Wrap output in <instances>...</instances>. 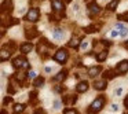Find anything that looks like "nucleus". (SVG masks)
Masks as SVG:
<instances>
[{
    "mask_svg": "<svg viewBox=\"0 0 128 114\" xmlns=\"http://www.w3.org/2000/svg\"><path fill=\"white\" fill-rule=\"evenodd\" d=\"M110 36H112V37H120V32H118V30H117V29H116V28H114V29H113V30H112V32H110Z\"/></svg>",
    "mask_w": 128,
    "mask_h": 114,
    "instance_id": "obj_26",
    "label": "nucleus"
},
{
    "mask_svg": "<svg viewBox=\"0 0 128 114\" xmlns=\"http://www.w3.org/2000/svg\"><path fill=\"white\" fill-rule=\"evenodd\" d=\"M64 114H77V111L73 110V109H66V110L64 111Z\"/></svg>",
    "mask_w": 128,
    "mask_h": 114,
    "instance_id": "obj_28",
    "label": "nucleus"
},
{
    "mask_svg": "<svg viewBox=\"0 0 128 114\" xmlns=\"http://www.w3.org/2000/svg\"><path fill=\"white\" fill-rule=\"evenodd\" d=\"M88 11H90V15H94V14H98V12L100 11V7L98 6L96 3H95V1H92V3H90L88 4Z\"/></svg>",
    "mask_w": 128,
    "mask_h": 114,
    "instance_id": "obj_8",
    "label": "nucleus"
},
{
    "mask_svg": "<svg viewBox=\"0 0 128 114\" xmlns=\"http://www.w3.org/2000/svg\"><path fill=\"white\" fill-rule=\"evenodd\" d=\"M51 70H52V67H46V72H47V73H50Z\"/></svg>",
    "mask_w": 128,
    "mask_h": 114,
    "instance_id": "obj_37",
    "label": "nucleus"
},
{
    "mask_svg": "<svg viewBox=\"0 0 128 114\" xmlns=\"http://www.w3.org/2000/svg\"><path fill=\"white\" fill-rule=\"evenodd\" d=\"M54 59H55L56 62H59V63H65L66 59H68V51L66 50H59L58 52H55Z\"/></svg>",
    "mask_w": 128,
    "mask_h": 114,
    "instance_id": "obj_4",
    "label": "nucleus"
},
{
    "mask_svg": "<svg viewBox=\"0 0 128 114\" xmlns=\"http://www.w3.org/2000/svg\"><path fill=\"white\" fill-rule=\"evenodd\" d=\"M66 76H68L66 70H61V72H59L55 77H54V81H64L65 78H66Z\"/></svg>",
    "mask_w": 128,
    "mask_h": 114,
    "instance_id": "obj_14",
    "label": "nucleus"
},
{
    "mask_svg": "<svg viewBox=\"0 0 128 114\" xmlns=\"http://www.w3.org/2000/svg\"><path fill=\"white\" fill-rule=\"evenodd\" d=\"M37 29L36 28H30V29H26V32H25V36H26V39H29V40H32V39H34V37L37 36Z\"/></svg>",
    "mask_w": 128,
    "mask_h": 114,
    "instance_id": "obj_10",
    "label": "nucleus"
},
{
    "mask_svg": "<svg viewBox=\"0 0 128 114\" xmlns=\"http://www.w3.org/2000/svg\"><path fill=\"white\" fill-rule=\"evenodd\" d=\"M120 19H122V18H124V21H127V22H128V11L127 12H124V14H122V15H120Z\"/></svg>",
    "mask_w": 128,
    "mask_h": 114,
    "instance_id": "obj_30",
    "label": "nucleus"
},
{
    "mask_svg": "<svg viewBox=\"0 0 128 114\" xmlns=\"http://www.w3.org/2000/svg\"><path fill=\"white\" fill-rule=\"evenodd\" d=\"M100 72V67L99 66H95V67H91V69H88V76L90 77H95V76H98V73Z\"/></svg>",
    "mask_w": 128,
    "mask_h": 114,
    "instance_id": "obj_17",
    "label": "nucleus"
},
{
    "mask_svg": "<svg viewBox=\"0 0 128 114\" xmlns=\"http://www.w3.org/2000/svg\"><path fill=\"white\" fill-rule=\"evenodd\" d=\"M2 114H7V113H6V110H2Z\"/></svg>",
    "mask_w": 128,
    "mask_h": 114,
    "instance_id": "obj_38",
    "label": "nucleus"
},
{
    "mask_svg": "<svg viewBox=\"0 0 128 114\" xmlns=\"http://www.w3.org/2000/svg\"><path fill=\"white\" fill-rule=\"evenodd\" d=\"M105 102H106V99H105V96H103V95L98 96L96 99L91 103L88 111H90V113H98V111H100V110H102V107L105 106Z\"/></svg>",
    "mask_w": 128,
    "mask_h": 114,
    "instance_id": "obj_1",
    "label": "nucleus"
},
{
    "mask_svg": "<svg viewBox=\"0 0 128 114\" xmlns=\"http://www.w3.org/2000/svg\"><path fill=\"white\" fill-rule=\"evenodd\" d=\"M66 1H70V0H66Z\"/></svg>",
    "mask_w": 128,
    "mask_h": 114,
    "instance_id": "obj_39",
    "label": "nucleus"
},
{
    "mask_svg": "<svg viewBox=\"0 0 128 114\" xmlns=\"http://www.w3.org/2000/svg\"><path fill=\"white\" fill-rule=\"evenodd\" d=\"M10 55H11V52H10L8 50H2V52H0V61L2 62H4V61H7V59L10 58Z\"/></svg>",
    "mask_w": 128,
    "mask_h": 114,
    "instance_id": "obj_15",
    "label": "nucleus"
},
{
    "mask_svg": "<svg viewBox=\"0 0 128 114\" xmlns=\"http://www.w3.org/2000/svg\"><path fill=\"white\" fill-rule=\"evenodd\" d=\"M40 18V11L39 8H30L28 11V14L25 15V19L28 21V22H37Z\"/></svg>",
    "mask_w": 128,
    "mask_h": 114,
    "instance_id": "obj_3",
    "label": "nucleus"
},
{
    "mask_svg": "<svg viewBox=\"0 0 128 114\" xmlns=\"http://www.w3.org/2000/svg\"><path fill=\"white\" fill-rule=\"evenodd\" d=\"M81 43L78 41V39H76V37H72V39H70V41L68 43V45H69V47H72V48H78V45H80Z\"/></svg>",
    "mask_w": 128,
    "mask_h": 114,
    "instance_id": "obj_16",
    "label": "nucleus"
},
{
    "mask_svg": "<svg viewBox=\"0 0 128 114\" xmlns=\"http://www.w3.org/2000/svg\"><path fill=\"white\" fill-rule=\"evenodd\" d=\"M32 48H33V44H32V43H24V44L21 45V52L22 54H29L32 51Z\"/></svg>",
    "mask_w": 128,
    "mask_h": 114,
    "instance_id": "obj_13",
    "label": "nucleus"
},
{
    "mask_svg": "<svg viewBox=\"0 0 128 114\" xmlns=\"http://www.w3.org/2000/svg\"><path fill=\"white\" fill-rule=\"evenodd\" d=\"M25 77H26L25 74H21V73H15V78H17L18 81H21V83H22V81L25 80Z\"/></svg>",
    "mask_w": 128,
    "mask_h": 114,
    "instance_id": "obj_25",
    "label": "nucleus"
},
{
    "mask_svg": "<svg viewBox=\"0 0 128 114\" xmlns=\"http://www.w3.org/2000/svg\"><path fill=\"white\" fill-rule=\"evenodd\" d=\"M87 47H88V43H87V41H81V44H80L81 50H87Z\"/></svg>",
    "mask_w": 128,
    "mask_h": 114,
    "instance_id": "obj_29",
    "label": "nucleus"
},
{
    "mask_svg": "<svg viewBox=\"0 0 128 114\" xmlns=\"http://www.w3.org/2000/svg\"><path fill=\"white\" fill-rule=\"evenodd\" d=\"M116 29L120 32V37H127V33H128V29L125 25H122V23H117L116 25Z\"/></svg>",
    "mask_w": 128,
    "mask_h": 114,
    "instance_id": "obj_9",
    "label": "nucleus"
},
{
    "mask_svg": "<svg viewBox=\"0 0 128 114\" xmlns=\"http://www.w3.org/2000/svg\"><path fill=\"white\" fill-rule=\"evenodd\" d=\"M12 66L15 67V69H30V65H29V62L25 59V56H18V58H15L14 61H12Z\"/></svg>",
    "mask_w": 128,
    "mask_h": 114,
    "instance_id": "obj_2",
    "label": "nucleus"
},
{
    "mask_svg": "<svg viewBox=\"0 0 128 114\" xmlns=\"http://www.w3.org/2000/svg\"><path fill=\"white\" fill-rule=\"evenodd\" d=\"M10 102H11V98H4V105H7V103H10Z\"/></svg>",
    "mask_w": 128,
    "mask_h": 114,
    "instance_id": "obj_34",
    "label": "nucleus"
},
{
    "mask_svg": "<svg viewBox=\"0 0 128 114\" xmlns=\"http://www.w3.org/2000/svg\"><path fill=\"white\" fill-rule=\"evenodd\" d=\"M118 3H120V0H112L110 3L108 4V7H106V8H108L109 11H114V10H116V7L118 6Z\"/></svg>",
    "mask_w": 128,
    "mask_h": 114,
    "instance_id": "obj_18",
    "label": "nucleus"
},
{
    "mask_svg": "<svg viewBox=\"0 0 128 114\" xmlns=\"http://www.w3.org/2000/svg\"><path fill=\"white\" fill-rule=\"evenodd\" d=\"M51 4H52L54 11H64L65 10V4L62 0H51Z\"/></svg>",
    "mask_w": 128,
    "mask_h": 114,
    "instance_id": "obj_6",
    "label": "nucleus"
},
{
    "mask_svg": "<svg viewBox=\"0 0 128 114\" xmlns=\"http://www.w3.org/2000/svg\"><path fill=\"white\" fill-rule=\"evenodd\" d=\"M28 76H29L30 78H34V77H36V73H34V72H29Z\"/></svg>",
    "mask_w": 128,
    "mask_h": 114,
    "instance_id": "obj_33",
    "label": "nucleus"
},
{
    "mask_svg": "<svg viewBox=\"0 0 128 114\" xmlns=\"http://www.w3.org/2000/svg\"><path fill=\"white\" fill-rule=\"evenodd\" d=\"M77 100V95H73V96H64L62 98V102L64 103H74Z\"/></svg>",
    "mask_w": 128,
    "mask_h": 114,
    "instance_id": "obj_19",
    "label": "nucleus"
},
{
    "mask_svg": "<svg viewBox=\"0 0 128 114\" xmlns=\"http://www.w3.org/2000/svg\"><path fill=\"white\" fill-rule=\"evenodd\" d=\"M84 30H86V33H94V32L99 30V26L98 25H90V26H87Z\"/></svg>",
    "mask_w": 128,
    "mask_h": 114,
    "instance_id": "obj_21",
    "label": "nucleus"
},
{
    "mask_svg": "<svg viewBox=\"0 0 128 114\" xmlns=\"http://www.w3.org/2000/svg\"><path fill=\"white\" fill-rule=\"evenodd\" d=\"M87 89H88V83H87V81H80V83L77 84V87H76V91L81 92V94L86 92Z\"/></svg>",
    "mask_w": 128,
    "mask_h": 114,
    "instance_id": "obj_11",
    "label": "nucleus"
},
{
    "mask_svg": "<svg viewBox=\"0 0 128 114\" xmlns=\"http://www.w3.org/2000/svg\"><path fill=\"white\" fill-rule=\"evenodd\" d=\"M106 58H108V51H106V50L105 51H100V52L96 55V61L98 62H103Z\"/></svg>",
    "mask_w": 128,
    "mask_h": 114,
    "instance_id": "obj_20",
    "label": "nucleus"
},
{
    "mask_svg": "<svg viewBox=\"0 0 128 114\" xmlns=\"http://www.w3.org/2000/svg\"><path fill=\"white\" fill-rule=\"evenodd\" d=\"M128 72V59H124V61H121L118 65H117L116 67V73H118V74H124V73Z\"/></svg>",
    "mask_w": 128,
    "mask_h": 114,
    "instance_id": "obj_5",
    "label": "nucleus"
},
{
    "mask_svg": "<svg viewBox=\"0 0 128 114\" xmlns=\"http://www.w3.org/2000/svg\"><path fill=\"white\" fill-rule=\"evenodd\" d=\"M52 37H54L55 40H62V39L65 37V32L62 30V29L58 28V29H55V30L52 32Z\"/></svg>",
    "mask_w": 128,
    "mask_h": 114,
    "instance_id": "obj_12",
    "label": "nucleus"
},
{
    "mask_svg": "<svg viewBox=\"0 0 128 114\" xmlns=\"http://www.w3.org/2000/svg\"><path fill=\"white\" fill-rule=\"evenodd\" d=\"M112 109H113L114 111H117V110H118V105H116V103H114V105H112Z\"/></svg>",
    "mask_w": 128,
    "mask_h": 114,
    "instance_id": "obj_35",
    "label": "nucleus"
},
{
    "mask_svg": "<svg viewBox=\"0 0 128 114\" xmlns=\"http://www.w3.org/2000/svg\"><path fill=\"white\" fill-rule=\"evenodd\" d=\"M36 96H37V92H36V91H32V92H30V99L34 100V99H36Z\"/></svg>",
    "mask_w": 128,
    "mask_h": 114,
    "instance_id": "obj_31",
    "label": "nucleus"
},
{
    "mask_svg": "<svg viewBox=\"0 0 128 114\" xmlns=\"http://www.w3.org/2000/svg\"><path fill=\"white\" fill-rule=\"evenodd\" d=\"M59 106H61V102H59V100H55V102H54V109H59Z\"/></svg>",
    "mask_w": 128,
    "mask_h": 114,
    "instance_id": "obj_32",
    "label": "nucleus"
},
{
    "mask_svg": "<svg viewBox=\"0 0 128 114\" xmlns=\"http://www.w3.org/2000/svg\"><path fill=\"white\" fill-rule=\"evenodd\" d=\"M116 77V73L113 72V70H108V72H105V74H103V78H106V80H112V78Z\"/></svg>",
    "mask_w": 128,
    "mask_h": 114,
    "instance_id": "obj_23",
    "label": "nucleus"
},
{
    "mask_svg": "<svg viewBox=\"0 0 128 114\" xmlns=\"http://www.w3.org/2000/svg\"><path fill=\"white\" fill-rule=\"evenodd\" d=\"M43 84H44V78L43 77H36L33 81V85L36 87V88H39V87H43Z\"/></svg>",
    "mask_w": 128,
    "mask_h": 114,
    "instance_id": "obj_22",
    "label": "nucleus"
},
{
    "mask_svg": "<svg viewBox=\"0 0 128 114\" xmlns=\"http://www.w3.org/2000/svg\"><path fill=\"white\" fill-rule=\"evenodd\" d=\"M122 94V87H118V88L114 89V96H120Z\"/></svg>",
    "mask_w": 128,
    "mask_h": 114,
    "instance_id": "obj_27",
    "label": "nucleus"
},
{
    "mask_svg": "<svg viewBox=\"0 0 128 114\" xmlns=\"http://www.w3.org/2000/svg\"><path fill=\"white\" fill-rule=\"evenodd\" d=\"M25 110V105H15L14 106V111L15 113H21V111Z\"/></svg>",
    "mask_w": 128,
    "mask_h": 114,
    "instance_id": "obj_24",
    "label": "nucleus"
},
{
    "mask_svg": "<svg viewBox=\"0 0 128 114\" xmlns=\"http://www.w3.org/2000/svg\"><path fill=\"white\" fill-rule=\"evenodd\" d=\"M124 106H125V107L128 109V96H127V98H125V99H124Z\"/></svg>",
    "mask_w": 128,
    "mask_h": 114,
    "instance_id": "obj_36",
    "label": "nucleus"
},
{
    "mask_svg": "<svg viewBox=\"0 0 128 114\" xmlns=\"http://www.w3.org/2000/svg\"><path fill=\"white\" fill-rule=\"evenodd\" d=\"M106 85H108V80H106V78H103V80H100V81H95L94 83V88L98 89V91L106 89Z\"/></svg>",
    "mask_w": 128,
    "mask_h": 114,
    "instance_id": "obj_7",
    "label": "nucleus"
}]
</instances>
